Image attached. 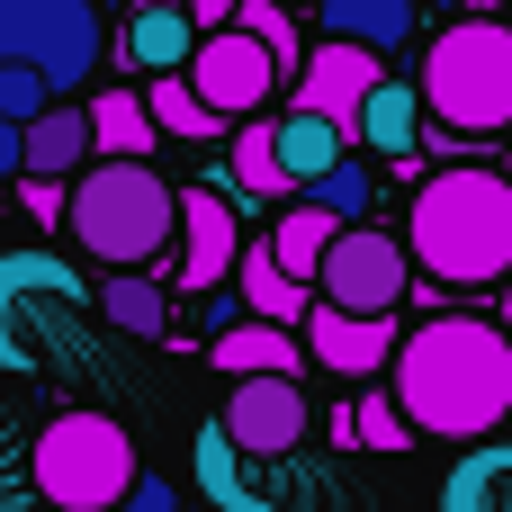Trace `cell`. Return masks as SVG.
I'll return each instance as SVG.
<instances>
[{
    "label": "cell",
    "mask_w": 512,
    "mask_h": 512,
    "mask_svg": "<svg viewBox=\"0 0 512 512\" xmlns=\"http://www.w3.org/2000/svg\"><path fill=\"white\" fill-rule=\"evenodd\" d=\"M234 27H243V36H261V45L279 54V63L297 54V27H288V0H243V18H234Z\"/></svg>",
    "instance_id": "obj_31"
},
{
    "label": "cell",
    "mask_w": 512,
    "mask_h": 512,
    "mask_svg": "<svg viewBox=\"0 0 512 512\" xmlns=\"http://www.w3.org/2000/svg\"><path fill=\"white\" fill-rule=\"evenodd\" d=\"M369 189H378V180H369V162H351V153H342V162H333L306 198H315L333 225H369Z\"/></svg>",
    "instance_id": "obj_28"
},
{
    "label": "cell",
    "mask_w": 512,
    "mask_h": 512,
    "mask_svg": "<svg viewBox=\"0 0 512 512\" xmlns=\"http://www.w3.org/2000/svg\"><path fill=\"white\" fill-rule=\"evenodd\" d=\"M405 252H414L441 288H495L512 270V180L504 171H477V162L432 171V180L414 189Z\"/></svg>",
    "instance_id": "obj_2"
},
{
    "label": "cell",
    "mask_w": 512,
    "mask_h": 512,
    "mask_svg": "<svg viewBox=\"0 0 512 512\" xmlns=\"http://www.w3.org/2000/svg\"><path fill=\"white\" fill-rule=\"evenodd\" d=\"M0 216H9V180H0Z\"/></svg>",
    "instance_id": "obj_36"
},
{
    "label": "cell",
    "mask_w": 512,
    "mask_h": 512,
    "mask_svg": "<svg viewBox=\"0 0 512 512\" xmlns=\"http://www.w3.org/2000/svg\"><path fill=\"white\" fill-rule=\"evenodd\" d=\"M351 135H360L369 153H396V162H405V153H414V135H423V90H405V81L387 72V81L369 90V108H360V126H351Z\"/></svg>",
    "instance_id": "obj_19"
},
{
    "label": "cell",
    "mask_w": 512,
    "mask_h": 512,
    "mask_svg": "<svg viewBox=\"0 0 512 512\" xmlns=\"http://www.w3.org/2000/svg\"><path fill=\"white\" fill-rule=\"evenodd\" d=\"M225 432H234L243 459H279V450H297V441H306V396H297V378H234V396H225Z\"/></svg>",
    "instance_id": "obj_11"
},
{
    "label": "cell",
    "mask_w": 512,
    "mask_h": 512,
    "mask_svg": "<svg viewBox=\"0 0 512 512\" xmlns=\"http://www.w3.org/2000/svg\"><path fill=\"white\" fill-rule=\"evenodd\" d=\"M27 297L72 306V297H81L72 261H54V252H9V261H0V360H9V369H27V342H18V306H27Z\"/></svg>",
    "instance_id": "obj_13"
},
{
    "label": "cell",
    "mask_w": 512,
    "mask_h": 512,
    "mask_svg": "<svg viewBox=\"0 0 512 512\" xmlns=\"http://www.w3.org/2000/svg\"><path fill=\"white\" fill-rule=\"evenodd\" d=\"M153 108L135 99V90H99L90 99V144H99V162H144L153 153Z\"/></svg>",
    "instance_id": "obj_20"
},
{
    "label": "cell",
    "mask_w": 512,
    "mask_h": 512,
    "mask_svg": "<svg viewBox=\"0 0 512 512\" xmlns=\"http://www.w3.org/2000/svg\"><path fill=\"white\" fill-rule=\"evenodd\" d=\"M333 234H342V225H333L315 198H288V216L270 225V252H279V270H288V279H324V252H333Z\"/></svg>",
    "instance_id": "obj_21"
},
{
    "label": "cell",
    "mask_w": 512,
    "mask_h": 512,
    "mask_svg": "<svg viewBox=\"0 0 512 512\" xmlns=\"http://www.w3.org/2000/svg\"><path fill=\"white\" fill-rule=\"evenodd\" d=\"M72 243L99 261V270H144L171 252L180 234V189L153 171V162H90L72 180V207H63Z\"/></svg>",
    "instance_id": "obj_3"
},
{
    "label": "cell",
    "mask_w": 512,
    "mask_h": 512,
    "mask_svg": "<svg viewBox=\"0 0 512 512\" xmlns=\"http://www.w3.org/2000/svg\"><path fill=\"white\" fill-rule=\"evenodd\" d=\"M180 9L198 18V36H216V27H225V0H180Z\"/></svg>",
    "instance_id": "obj_35"
},
{
    "label": "cell",
    "mask_w": 512,
    "mask_h": 512,
    "mask_svg": "<svg viewBox=\"0 0 512 512\" xmlns=\"http://www.w3.org/2000/svg\"><path fill=\"white\" fill-rule=\"evenodd\" d=\"M306 351H315L333 378H378V369L396 360V324H387V315H351V306H324V297H315Z\"/></svg>",
    "instance_id": "obj_12"
},
{
    "label": "cell",
    "mask_w": 512,
    "mask_h": 512,
    "mask_svg": "<svg viewBox=\"0 0 512 512\" xmlns=\"http://www.w3.org/2000/svg\"><path fill=\"white\" fill-rule=\"evenodd\" d=\"M423 9H450V0H423Z\"/></svg>",
    "instance_id": "obj_37"
},
{
    "label": "cell",
    "mask_w": 512,
    "mask_h": 512,
    "mask_svg": "<svg viewBox=\"0 0 512 512\" xmlns=\"http://www.w3.org/2000/svg\"><path fill=\"white\" fill-rule=\"evenodd\" d=\"M99 144H90V108H45L36 126H27V180H72L81 162H90Z\"/></svg>",
    "instance_id": "obj_16"
},
{
    "label": "cell",
    "mask_w": 512,
    "mask_h": 512,
    "mask_svg": "<svg viewBox=\"0 0 512 512\" xmlns=\"http://www.w3.org/2000/svg\"><path fill=\"white\" fill-rule=\"evenodd\" d=\"M45 108H54V81L27 72V63H0V117H9V126H36Z\"/></svg>",
    "instance_id": "obj_29"
},
{
    "label": "cell",
    "mask_w": 512,
    "mask_h": 512,
    "mask_svg": "<svg viewBox=\"0 0 512 512\" xmlns=\"http://www.w3.org/2000/svg\"><path fill=\"white\" fill-rule=\"evenodd\" d=\"M279 162H288V180H297V198L342 162V126H324V117H306V108H288L279 117Z\"/></svg>",
    "instance_id": "obj_23"
},
{
    "label": "cell",
    "mask_w": 512,
    "mask_h": 512,
    "mask_svg": "<svg viewBox=\"0 0 512 512\" xmlns=\"http://www.w3.org/2000/svg\"><path fill=\"white\" fill-rule=\"evenodd\" d=\"M198 486H207L225 512H261V486L243 477V450H234V432H225V423H207V432H198Z\"/></svg>",
    "instance_id": "obj_27"
},
{
    "label": "cell",
    "mask_w": 512,
    "mask_h": 512,
    "mask_svg": "<svg viewBox=\"0 0 512 512\" xmlns=\"http://www.w3.org/2000/svg\"><path fill=\"white\" fill-rule=\"evenodd\" d=\"M144 108H153V126H162V135H180V144H207V135L225 126V117L198 99V81H189V72H153Z\"/></svg>",
    "instance_id": "obj_26"
},
{
    "label": "cell",
    "mask_w": 512,
    "mask_h": 512,
    "mask_svg": "<svg viewBox=\"0 0 512 512\" xmlns=\"http://www.w3.org/2000/svg\"><path fill=\"white\" fill-rule=\"evenodd\" d=\"M99 9H117V0H99Z\"/></svg>",
    "instance_id": "obj_38"
},
{
    "label": "cell",
    "mask_w": 512,
    "mask_h": 512,
    "mask_svg": "<svg viewBox=\"0 0 512 512\" xmlns=\"http://www.w3.org/2000/svg\"><path fill=\"white\" fill-rule=\"evenodd\" d=\"M315 9H324V36L369 45V54H396L423 18V0H315Z\"/></svg>",
    "instance_id": "obj_15"
},
{
    "label": "cell",
    "mask_w": 512,
    "mask_h": 512,
    "mask_svg": "<svg viewBox=\"0 0 512 512\" xmlns=\"http://www.w3.org/2000/svg\"><path fill=\"white\" fill-rule=\"evenodd\" d=\"M216 369L225 378H297L306 342H288L279 324H234V333H216Z\"/></svg>",
    "instance_id": "obj_18"
},
{
    "label": "cell",
    "mask_w": 512,
    "mask_h": 512,
    "mask_svg": "<svg viewBox=\"0 0 512 512\" xmlns=\"http://www.w3.org/2000/svg\"><path fill=\"white\" fill-rule=\"evenodd\" d=\"M396 405L432 441H495L512 414V342L477 315H432L396 351Z\"/></svg>",
    "instance_id": "obj_1"
},
{
    "label": "cell",
    "mask_w": 512,
    "mask_h": 512,
    "mask_svg": "<svg viewBox=\"0 0 512 512\" xmlns=\"http://www.w3.org/2000/svg\"><path fill=\"white\" fill-rule=\"evenodd\" d=\"M9 171H27V126L0 117V180H9Z\"/></svg>",
    "instance_id": "obj_34"
},
{
    "label": "cell",
    "mask_w": 512,
    "mask_h": 512,
    "mask_svg": "<svg viewBox=\"0 0 512 512\" xmlns=\"http://www.w3.org/2000/svg\"><path fill=\"white\" fill-rule=\"evenodd\" d=\"M144 72H189V54H198V18L180 9V0H126V36H117Z\"/></svg>",
    "instance_id": "obj_14"
},
{
    "label": "cell",
    "mask_w": 512,
    "mask_h": 512,
    "mask_svg": "<svg viewBox=\"0 0 512 512\" xmlns=\"http://www.w3.org/2000/svg\"><path fill=\"white\" fill-rule=\"evenodd\" d=\"M189 81H198V99L216 117H243L252 126V108H270V90H279V54L261 36H243V27H216V36H198Z\"/></svg>",
    "instance_id": "obj_8"
},
{
    "label": "cell",
    "mask_w": 512,
    "mask_h": 512,
    "mask_svg": "<svg viewBox=\"0 0 512 512\" xmlns=\"http://www.w3.org/2000/svg\"><path fill=\"white\" fill-rule=\"evenodd\" d=\"M18 198H27V216H36V225H54V216H63V207H72V198H63V189H54V180H27V189H18Z\"/></svg>",
    "instance_id": "obj_32"
},
{
    "label": "cell",
    "mask_w": 512,
    "mask_h": 512,
    "mask_svg": "<svg viewBox=\"0 0 512 512\" xmlns=\"http://www.w3.org/2000/svg\"><path fill=\"white\" fill-rule=\"evenodd\" d=\"M234 279H243V306H252L261 324H288V315L306 306V279H288V270H279V252H270V234H261V243H252V252L234 261Z\"/></svg>",
    "instance_id": "obj_25"
},
{
    "label": "cell",
    "mask_w": 512,
    "mask_h": 512,
    "mask_svg": "<svg viewBox=\"0 0 512 512\" xmlns=\"http://www.w3.org/2000/svg\"><path fill=\"white\" fill-rule=\"evenodd\" d=\"M99 315L117 324V333H135V342H162L171 324V297H162V279H144V270H108L99 279Z\"/></svg>",
    "instance_id": "obj_22"
},
{
    "label": "cell",
    "mask_w": 512,
    "mask_h": 512,
    "mask_svg": "<svg viewBox=\"0 0 512 512\" xmlns=\"http://www.w3.org/2000/svg\"><path fill=\"white\" fill-rule=\"evenodd\" d=\"M324 306H351V315H396L405 306V288H414V261H405V243L396 234H378V225H342L333 234V252H324Z\"/></svg>",
    "instance_id": "obj_7"
},
{
    "label": "cell",
    "mask_w": 512,
    "mask_h": 512,
    "mask_svg": "<svg viewBox=\"0 0 512 512\" xmlns=\"http://www.w3.org/2000/svg\"><path fill=\"white\" fill-rule=\"evenodd\" d=\"M171 243H180L171 270H180L189 297L225 288L234 261H243V216H234V198H225V189H180V234H171Z\"/></svg>",
    "instance_id": "obj_9"
},
{
    "label": "cell",
    "mask_w": 512,
    "mask_h": 512,
    "mask_svg": "<svg viewBox=\"0 0 512 512\" xmlns=\"http://www.w3.org/2000/svg\"><path fill=\"white\" fill-rule=\"evenodd\" d=\"M225 180L234 189H252V198H297V180H288V162H279V126H243L234 135V153H225Z\"/></svg>",
    "instance_id": "obj_24"
},
{
    "label": "cell",
    "mask_w": 512,
    "mask_h": 512,
    "mask_svg": "<svg viewBox=\"0 0 512 512\" xmlns=\"http://www.w3.org/2000/svg\"><path fill=\"white\" fill-rule=\"evenodd\" d=\"M504 180H512V162H504Z\"/></svg>",
    "instance_id": "obj_39"
},
{
    "label": "cell",
    "mask_w": 512,
    "mask_h": 512,
    "mask_svg": "<svg viewBox=\"0 0 512 512\" xmlns=\"http://www.w3.org/2000/svg\"><path fill=\"white\" fill-rule=\"evenodd\" d=\"M117 512H171V486H162V477H135V495H126Z\"/></svg>",
    "instance_id": "obj_33"
},
{
    "label": "cell",
    "mask_w": 512,
    "mask_h": 512,
    "mask_svg": "<svg viewBox=\"0 0 512 512\" xmlns=\"http://www.w3.org/2000/svg\"><path fill=\"white\" fill-rule=\"evenodd\" d=\"M36 495L54 512H117L135 495V441L108 423V414H54L45 432H36Z\"/></svg>",
    "instance_id": "obj_5"
},
{
    "label": "cell",
    "mask_w": 512,
    "mask_h": 512,
    "mask_svg": "<svg viewBox=\"0 0 512 512\" xmlns=\"http://www.w3.org/2000/svg\"><path fill=\"white\" fill-rule=\"evenodd\" d=\"M108 54V9L99 0H0V63H27L63 90H81Z\"/></svg>",
    "instance_id": "obj_6"
},
{
    "label": "cell",
    "mask_w": 512,
    "mask_h": 512,
    "mask_svg": "<svg viewBox=\"0 0 512 512\" xmlns=\"http://www.w3.org/2000/svg\"><path fill=\"white\" fill-rule=\"evenodd\" d=\"M441 512H512V441H477V450L450 468Z\"/></svg>",
    "instance_id": "obj_17"
},
{
    "label": "cell",
    "mask_w": 512,
    "mask_h": 512,
    "mask_svg": "<svg viewBox=\"0 0 512 512\" xmlns=\"http://www.w3.org/2000/svg\"><path fill=\"white\" fill-rule=\"evenodd\" d=\"M405 432H414V423H405L396 396H360V405H351V441H369V450H405Z\"/></svg>",
    "instance_id": "obj_30"
},
{
    "label": "cell",
    "mask_w": 512,
    "mask_h": 512,
    "mask_svg": "<svg viewBox=\"0 0 512 512\" xmlns=\"http://www.w3.org/2000/svg\"><path fill=\"white\" fill-rule=\"evenodd\" d=\"M378 81H387V54H369V45H342V36H324V45L306 54V72H297V108L351 135Z\"/></svg>",
    "instance_id": "obj_10"
},
{
    "label": "cell",
    "mask_w": 512,
    "mask_h": 512,
    "mask_svg": "<svg viewBox=\"0 0 512 512\" xmlns=\"http://www.w3.org/2000/svg\"><path fill=\"white\" fill-rule=\"evenodd\" d=\"M423 108L450 135H495L512 126V27L504 18H459L423 45Z\"/></svg>",
    "instance_id": "obj_4"
}]
</instances>
